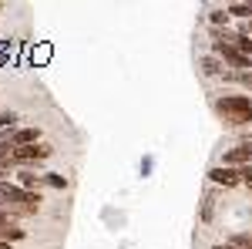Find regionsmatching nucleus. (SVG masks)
Returning <instances> with one entry per match:
<instances>
[{
    "instance_id": "nucleus-1",
    "label": "nucleus",
    "mask_w": 252,
    "mask_h": 249,
    "mask_svg": "<svg viewBox=\"0 0 252 249\" xmlns=\"http://www.w3.org/2000/svg\"><path fill=\"white\" fill-rule=\"evenodd\" d=\"M212 108L229 128H246V125H252V98L249 95H222V98L212 101Z\"/></svg>"
},
{
    "instance_id": "nucleus-7",
    "label": "nucleus",
    "mask_w": 252,
    "mask_h": 249,
    "mask_svg": "<svg viewBox=\"0 0 252 249\" xmlns=\"http://www.w3.org/2000/svg\"><path fill=\"white\" fill-rule=\"evenodd\" d=\"M17 185H20V189L37 192L40 189V175L34 172V169H20V172H17Z\"/></svg>"
},
{
    "instance_id": "nucleus-3",
    "label": "nucleus",
    "mask_w": 252,
    "mask_h": 249,
    "mask_svg": "<svg viewBox=\"0 0 252 249\" xmlns=\"http://www.w3.org/2000/svg\"><path fill=\"white\" fill-rule=\"evenodd\" d=\"M222 165L225 169H249L252 165V138H239V145L222 152Z\"/></svg>"
},
{
    "instance_id": "nucleus-12",
    "label": "nucleus",
    "mask_w": 252,
    "mask_h": 249,
    "mask_svg": "<svg viewBox=\"0 0 252 249\" xmlns=\"http://www.w3.org/2000/svg\"><path fill=\"white\" fill-rule=\"evenodd\" d=\"M40 185H51L54 192H64V189H67V178H64V175L47 172V175H40Z\"/></svg>"
},
{
    "instance_id": "nucleus-17",
    "label": "nucleus",
    "mask_w": 252,
    "mask_h": 249,
    "mask_svg": "<svg viewBox=\"0 0 252 249\" xmlns=\"http://www.w3.org/2000/svg\"><path fill=\"white\" fill-rule=\"evenodd\" d=\"M10 158H14V145L7 138H0V162H10Z\"/></svg>"
},
{
    "instance_id": "nucleus-14",
    "label": "nucleus",
    "mask_w": 252,
    "mask_h": 249,
    "mask_svg": "<svg viewBox=\"0 0 252 249\" xmlns=\"http://www.w3.org/2000/svg\"><path fill=\"white\" fill-rule=\"evenodd\" d=\"M229 243H232L235 249H252V232H235V236H229Z\"/></svg>"
},
{
    "instance_id": "nucleus-9",
    "label": "nucleus",
    "mask_w": 252,
    "mask_h": 249,
    "mask_svg": "<svg viewBox=\"0 0 252 249\" xmlns=\"http://www.w3.org/2000/svg\"><path fill=\"white\" fill-rule=\"evenodd\" d=\"M209 24H212V31H229L232 17H229V10H225V7H215L212 14H209Z\"/></svg>"
},
{
    "instance_id": "nucleus-19",
    "label": "nucleus",
    "mask_w": 252,
    "mask_h": 249,
    "mask_svg": "<svg viewBox=\"0 0 252 249\" xmlns=\"http://www.w3.org/2000/svg\"><path fill=\"white\" fill-rule=\"evenodd\" d=\"M212 249H235L232 243H212Z\"/></svg>"
},
{
    "instance_id": "nucleus-2",
    "label": "nucleus",
    "mask_w": 252,
    "mask_h": 249,
    "mask_svg": "<svg viewBox=\"0 0 252 249\" xmlns=\"http://www.w3.org/2000/svg\"><path fill=\"white\" fill-rule=\"evenodd\" d=\"M47 158H51V145H47V142L14 148V165H17V169H40Z\"/></svg>"
},
{
    "instance_id": "nucleus-4",
    "label": "nucleus",
    "mask_w": 252,
    "mask_h": 249,
    "mask_svg": "<svg viewBox=\"0 0 252 249\" xmlns=\"http://www.w3.org/2000/svg\"><path fill=\"white\" fill-rule=\"evenodd\" d=\"M209 182L215 189H239L242 185V172L239 169H225V165H212L209 169Z\"/></svg>"
},
{
    "instance_id": "nucleus-6",
    "label": "nucleus",
    "mask_w": 252,
    "mask_h": 249,
    "mask_svg": "<svg viewBox=\"0 0 252 249\" xmlns=\"http://www.w3.org/2000/svg\"><path fill=\"white\" fill-rule=\"evenodd\" d=\"M202 71H205L209 77H225V74H229V71H225V64L215 58V54H205V58H202Z\"/></svg>"
},
{
    "instance_id": "nucleus-10",
    "label": "nucleus",
    "mask_w": 252,
    "mask_h": 249,
    "mask_svg": "<svg viewBox=\"0 0 252 249\" xmlns=\"http://www.w3.org/2000/svg\"><path fill=\"white\" fill-rule=\"evenodd\" d=\"M215 195H219V192L209 189V192H205V199H202V212H198L202 222H212V219H215Z\"/></svg>"
},
{
    "instance_id": "nucleus-15",
    "label": "nucleus",
    "mask_w": 252,
    "mask_h": 249,
    "mask_svg": "<svg viewBox=\"0 0 252 249\" xmlns=\"http://www.w3.org/2000/svg\"><path fill=\"white\" fill-rule=\"evenodd\" d=\"M225 10H229V17H249L252 20V3H229Z\"/></svg>"
},
{
    "instance_id": "nucleus-13",
    "label": "nucleus",
    "mask_w": 252,
    "mask_h": 249,
    "mask_svg": "<svg viewBox=\"0 0 252 249\" xmlns=\"http://www.w3.org/2000/svg\"><path fill=\"white\" fill-rule=\"evenodd\" d=\"M235 47H239L246 58H252V37L246 34V31H235Z\"/></svg>"
},
{
    "instance_id": "nucleus-20",
    "label": "nucleus",
    "mask_w": 252,
    "mask_h": 249,
    "mask_svg": "<svg viewBox=\"0 0 252 249\" xmlns=\"http://www.w3.org/2000/svg\"><path fill=\"white\" fill-rule=\"evenodd\" d=\"M239 31H246V34H249V37H252V20H249V24H246V27H239Z\"/></svg>"
},
{
    "instance_id": "nucleus-21",
    "label": "nucleus",
    "mask_w": 252,
    "mask_h": 249,
    "mask_svg": "<svg viewBox=\"0 0 252 249\" xmlns=\"http://www.w3.org/2000/svg\"><path fill=\"white\" fill-rule=\"evenodd\" d=\"M0 249H14V246H10V243H0Z\"/></svg>"
},
{
    "instance_id": "nucleus-16",
    "label": "nucleus",
    "mask_w": 252,
    "mask_h": 249,
    "mask_svg": "<svg viewBox=\"0 0 252 249\" xmlns=\"http://www.w3.org/2000/svg\"><path fill=\"white\" fill-rule=\"evenodd\" d=\"M225 81H239L242 88H249V91H252V71H246V74H232V71H229V74H225Z\"/></svg>"
},
{
    "instance_id": "nucleus-11",
    "label": "nucleus",
    "mask_w": 252,
    "mask_h": 249,
    "mask_svg": "<svg viewBox=\"0 0 252 249\" xmlns=\"http://www.w3.org/2000/svg\"><path fill=\"white\" fill-rule=\"evenodd\" d=\"M14 128H17V111L0 108V138H3V135H10Z\"/></svg>"
},
{
    "instance_id": "nucleus-18",
    "label": "nucleus",
    "mask_w": 252,
    "mask_h": 249,
    "mask_svg": "<svg viewBox=\"0 0 252 249\" xmlns=\"http://www.w3.org/2000/svg\"><path fill=\"white\" fill-rule=\"evenodd\" d=\"M239 172H242V185H249V189H252V165H249V169H239Z\"/></svg>"
},
{
    "instance_id": "nucleus-8",
    "label": "nucleus",
    "mask_w": 252,
    "mask_h": 249,
    "mask_svg": "<svg viewBox=\"0 0 252 249\" xmlns=\"http://www.w3.org/2000/svg\"><path fill=\"white\" fill-rule=\"evenodd\" d=\"M27 239V232L20 229V226H0V243H10V246H17Z\"/></svg>"
},
{
    "instance_id": "nucleus-5",
    "label": "nucleus",
    "mask_w": 252,
    "mask_h": 249,
    "mask_svg": "<svg viewBox=\"0 0 252 249\" xmlns=\"http://www.w3.org/2000/svg\"><path fill=\"white\" fill-rule=\"evenodd\" d=\"M14 148H24V145H37L40 138H44V132L40 128H14L10 135H3Z\"/></svg>"
}]
</instances>
